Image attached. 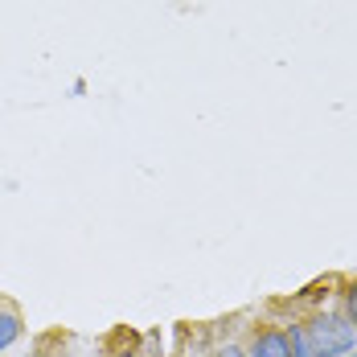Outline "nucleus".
<instances>
[{"label": "nucleus", "mask_w": 357, "mask_h": 357, "mask_svg": "<svg viewBox=\"0 0 357 357\" xmlns=\"http://www.w3.org/2000/svg\"><path fill=\"white\" fill-rule=\"evenodd\" d=\"M304 324H308V337H312L317 357H345V354H354L357 328L349 324L345 312H312Z\"/></svg>", "instance_id": "nucleus-1"}, {"label": "nucleus", "mask_w": 357, "mask_h": 357, "mask_svg": "<svg viewBox=\"0 0 357 357\" xmlns=\"http://www.w3.org/2000/svg\"><path fill=\"white\" fill-rule=\"evenodd\" d=\"M247 357H291V341L287 328H255L247 345Z\"/></svg>", "instance_id": "nucleus-2"}, {"label": "nucleus", "mask_w": 357, "mask_h": 357, "mask_svg": "<svg viewBox=\"0 0 357 357\" xmlns=\"http://www.w3.org/2000/svg\"><path fill=\"white\" fill-rule=\"evenodd\" d=\"M21 333H25L21 312H17V308H8V304H0V354H8V349L21 341Z\"/></svg>", "instance_id": "nucleus-3"}, {"label": "nucleus", "mask_w": 357, "mask_h": 357, "mask_svg": "<svg viewBox=\"0 0 357 357\" xmlns=\"http://www.w3.org/2000/svg\"><path fill=\"white\" fill-rule=\"evenodd\" d=\"M287 341H291V357H317V349H312V337H308V324H304V321H291V324H287Z\"/></svg>", "instance_id": "nucleus-4"}, {"label": "nucleus", "mask_w": 357, "mask_h": 357, "mask_svg": "<svg viewBox=\"0 0 357 357\" xmlns=\"http://www.w3.org/2000/svg\"><path fill=\"white\" fill-rule=\"evenodd\" d=\"M341 312L349 317V324L357 328V280H349L345 284V291H341Z\"/></svg>", "instance_id": "nucleus-5"}, {"label": "nucleus", "mask_w": 357, "mask_h": 357, "mask_svg": "<svg viewBox=\"0 0 357 357\" xmlns=\"http://www.w3.org/2000/svg\"><path fill=\"white\" fill-rule=\"evenodd\" d=\"M218 357H247V349H243V345H222Z\"/></svg>", "instance_id": "nucleus-6"}, {"label": "nucleus", "mask_w": 357, "mask_h": 357, "mask_svg": "<svg viewBox=\"0 0 357 357\" xmlns=\"http://www.w3.org/2000/svg\"><path fill=\"white\" fill-rule=\"evenodd\" d=\"M115 357H140V354H132V349H123V354H115Z\"/></svg>", "instance_id": "nucleus-7"}, {"label": "nucleus", "mask_w": 357, "mask_h": 357, "mask_svg": "<svg viewBox=\"0 0 357 357\" xmlns=\"http://www.w3.org/2000/svg\"><path fill=\"white\" fill-rule=\"evenodd\" d=\"M354 357H357V354H354Z\"/></svg>", "instance_id": "nucleus-8"}]
</instances>
